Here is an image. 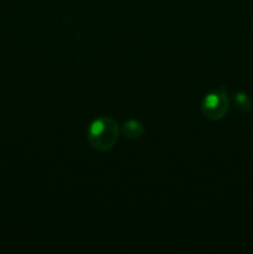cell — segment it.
<instances>
[{
  "label": "cell",
  "mask_w": 253,
  "mask_h": 254,
  "mask_svg": "<svg viewBox=\"0 0 253 254\" xmlns=\"http://www.w3.org/2000/svg\"><path fill=\"white\" fill-rule=\"evenodd\" d=\"M122 133L129 140H136V139L140 138L144 133V127L136 119H130V121L126 122L122 128Z\"/></svg>",
  "instance_id": "3"
},
{
  "label": "cell",
  "mask_w": 253,
  "mask_h": 254,
  "mask_svg": "<svg viewBox=\"0 0 253 254\" xmlns=\"http://www.w3.org/2000/svg\"><path fill=\"white\" fill-rule=\"evenodd\" d=\"M118 124L109 117H102L91 123L87 130V139L97 151H107L118 140Z\"/></svg>",
  "instance_id": "1"
},
{
  "label": "cell",
  "mask_w": 253,
  "mask_h": 254,
  "mask_svg": "<svg viewBox=\"0 0 253 254\" xmlns=\"http://www.w3.org/2000/svg\"><path fill=\"white\" fill-rule=\"evenodd\" d=\"M233 103L241 113H248L252 108V102H251L250 97L243 92H238L233 96Z\"/></svg>",
  "instance_id": "4"
},
{
  "label": "cell",
  "mask_w": 253,
  "mask_h": 254,
  "mask_svg": "<svg viewBox=\"0 0 253 254\" xmlns=\"http://www.w3.org/2000/svg\"><path fill=\"white\" fill-rule=\"evenodd\" d=\"M228 104H230V101H228L227 89L225 87H221L206 94L201 104V109H202V114L207 119L220 121L227 113Z\"/></svg>",
  "instance_id": "2"
}]
</instances>
